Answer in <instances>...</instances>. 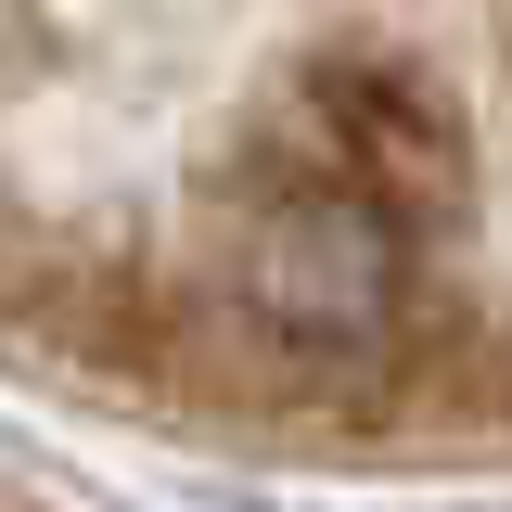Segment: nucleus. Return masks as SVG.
I'll list each match as a JSON object with an SVG mask.
<instances>
[]
</instances>
